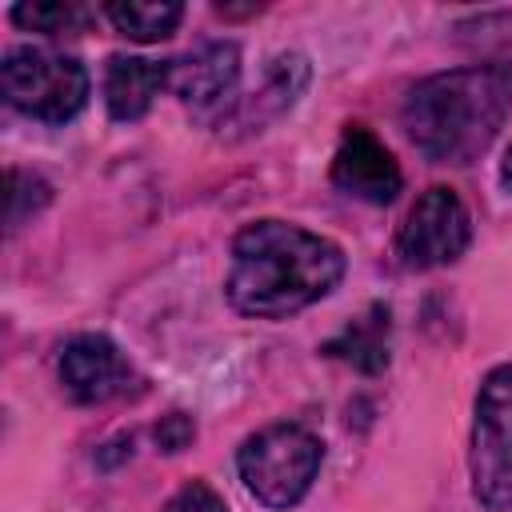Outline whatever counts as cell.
<instances>
[{"mask_svg": "<svg viewBox=\"0 0 512 512\" xmlns=\"http://www.w3.org/2000/svg\"><path fill=\"white\" fill-rule=\"evenodd\" d=\"M104 16L116 24V32L132 36V40H164L176 32L184 8L172 4V0H160V4H148V0H128V4H108Z\"/></svg>", "mask_w": 512, "mask_h": 512, "instance_id": "cell-13", "label": "cell"}, {"mask_svg": "<svg viewBox=\"0 0 512 512\" xmlns=\"http://www.w3.org/2000/svg\"><path fill=\"white\" fill-rule=\"evenodd\" d=\"M12 20L20 28H32V32H72L88 20V8L80 4H16L12 8Z\"/></svg>", "mask_w": 512, "mask_h": 512, "instance_id": "cell-14", "label": "cell"}, {"mask_svg": "<svg viewBox=\"0 0 512 512\" xmlns=\"http://www.w3.org/2000/svg\"><path fill=\"white\" fill-rule=\"evenodd\" d=\"M468 240H472V220H468L464 200L452 188L436 184L412 204V212L396 236V256L404 268L424 272V268L460 260Z\"/></svg>", "mask_w": 512, "mask_h": 512, "instance_id": "cell-6", "label": "cell"}, {"mask_svg": "<svg viewBox=\"0 0 512 512\" xmlns=\"http://www.w3.org/2000/svg\"><path fill=\"white\" fill-rule=\"evenodd\" d=\"M332 184L364 204H392L404 176L392 152L364 124H348L332 156Z\"/></svg>", "mask_w": 512, "mask_h": 512, "instance_id": "cell-7", "label": "cell"}, {"mask_svg": "<svg viewBox=\"0 0 512 512\" xmlns=\"http://www.w3.org/2000/svg\"><path fill=\"white\" fill-rule=\"evenodd\" d=\"M304 84H308V64H304V56H280V60L268 68L264 84L252 92V100L240 104L244 128H260V124L276 120L280 112H288V108L296 104V96L304 92Z\"/></svg>", "mask_w": 512, "mask_h": 512, "instance_id": "cell-12", "label": "cell"}, {"mask_svg": "<svg viewBox=\"0 0 512 512\" xmlns=\"http://www.w3.org/2000/svg\"><path fill=\"white\" fill-rule=\"evenodd\" d=\"M0 88L12 108L60 124L72 120L88 100V72L80 60L48 48H12L0 64Z\"/></svg>", "mask_w": 512, "mask_h": 512, "instance_id": "cell-5", "label": "cell"}, {"mask_svg": "<svg viewBox=\"0 0 512 512\" xmlns=\"http://www.w3.org/2000/svg\"><path fill=\"white\" fill-rule=\"evenodd\" d=\"M512 108L504 68H456L428 76L404 100V132L432 164H468L500 132Z\"/></svg>", "mask_w": 512, "mask_h": 512, "instance_id": "cell-2", "label": "cell"}, {"mask_svg": "<svg viewBox=\"0 0 512 512\" xmlns=\"http://www.w3.org/2000/svg\"><path fill=\"white\" fill-rule=\"evenodd\" d=\"M60 380H64L72 400L104 404V400L128 392L132 368H128V360L120 356V348L108 336L84 332V336L64 344V352H60Z\"/></svg>", "mask_w": 512, "mask_h": 512, "instance_id": "cell-8", "label": "cell"}, {"mask_svg": "<svg viewBox=\"0 0 512 512\" xmlns=\"http://www.w3.org/2000/svg\"><path fill=\"white\" fill-rule=\"evenodd\" d=\"M240 80V48L232 40L200 44L196 52L168 64V88L192 108V112H216L228 104L232 88Z\"/></svg>", "mask_w": 512, "mask_h": 512, "instance_id": "cell-9", "label": "cell"}, {"mask_svg": "<svg viewBox=\"0 0 512 512\" xmlns=\"http://www.w3.org/2000/svg\"><path fill=\"white\" fill-rule=\"evenodd\" d=\"M500 184L512 192V148L504 152V164H500Z\"/></svg>", "mask_w": 512, "mask_h": 512, "instance_id": "cell-18", "label": "cell"}, {"mask_svg": "<svg viewBox=\"0 0 512 512\" xmlns=\"http://www.w3.org/2000/svg\"><path fill=\"white\" fill-rule=\"evenodd\" d=\"M468 468L476 500L488 512H512V360L480 384Z\"/></svg>", "mask_w": 512, "mask_h": 512, "instance_id": "cell-4", "label": "cell"}, {"mask_svg": "<svg viewBox=\"0 0 512 512\" xmlns=\"http://www.w3.org/2000/svg\"><path fill=\"white\" fill-rule=\"evenodd\" d=\"M164 512H228V508H224V500H220L216 488H208L204 480H192V484H184V488L164 504Z\"/></svg>", "mask_w": 512, "mask_h": 512, "instance_id": "cell-16", "label": "cell"}, {"mask_svg": "<svg viewBox=\"0 0 512 512\" xmlns=\"http://www.w3.org/2000/svg\"><path fill=\"white\" fill-rule=\"evenodd\" d=\"M324 352L336 360H348L360 372H384L388 368V308L372 304L336 340H328Z\"/></svg>", "mask_w": 512, "mask_h": 512, "instance_id": "cell-11", "label": "cell"}, {"mask_svg": "<svg viewBox=\"0 0 512 512\" xmlns=\"http://www.w3.org/2000/svg\"><path fill=\"white\" fill-rule=\"evenodd\" d=\"M164 84H168V64H156L144 56H112L104 72L108 112L116 120H140Z\"/></svg>", "mask_w": 512, "mask_h": 512, "instance_id": "cell-10", "label": "cell"}, {"mask_svg": "<svg viewBox=\"0 0 512 512\" xmlns=\"http://www.w3.org/2000/svg\"><path fill=\"white\" fill-rule=\"evenodd\" d=\"M324 444L300 424H268L244 440L236 464L244 488L268 508H292L312 488Z\"/></svg>", "mask_w": 512, "mask_h": 512, "instance_id": "cell-3", "label": "cell"}, {"mask_svg": "<svg viewBox=\"0 0 512 512\" xmlns=\"http://www.w3.org/2000/svg\"><path fill=\"white\" fill-rule=\"evenodd\" d=\"M192 436H196V424H192V416H184V412H168V416L156 424V444H160L164 452L188 448Z\"/></svg>", "mask_w": 512, "mask_h": 512, "instance_id": "cell-17", "label": "cell"}, {"mask_svg": "<svg viewBox=\"0 0 512 512\" xmlns=\"http://www.w3.org/2000/svg\"><path fill=\"white\" fill-rule=\"evenodd\" d=\"M48 204V184L40 176H28V172H8V232H16L24 224L28 212L44 208Z\"/></svg>", "mask_w": 512, "mask_h": 512, "instance_id": "cell-15", "label": "cell"}, {"mask_svg": "<svg viewBox=\"0 0 512 512\" xmlns=\"http://www.w3.org/2000/svg\"><path fill=\"white\" fill-rule=\"evenodd\" d=\"M344 276V252L296 224L256 220L232 240L228 300L244 316L280 320L320 296H328Z\"/></svg>", "mask_w": 512, "mask_h": 512, "instance_id": "cell-1", "label": "cell"}]
</instances>
